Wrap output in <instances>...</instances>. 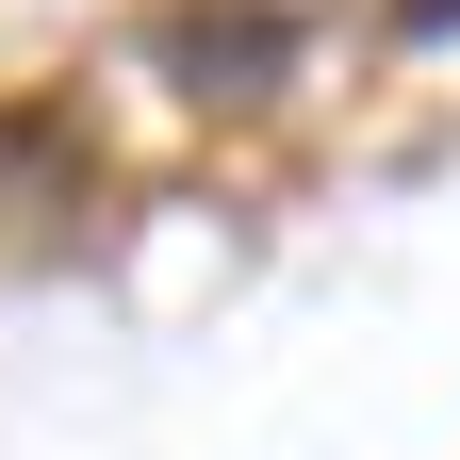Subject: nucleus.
<instances>
[{
  "mask_svg": "<svg viewBox=\"0 0 460 460\" xmlns=\"http://www.w3.org/2000/svg\"><path fill=\"white\" fill-rule=\"evenodd\" d=\"M181 66H279V17L263 0H181Z\"/></svg>",
  "mask_w": 460,
  "mask_h": 460,
  "instance_id": "f257e3e1",
  "label": "nucleus"
}]
</instances>
